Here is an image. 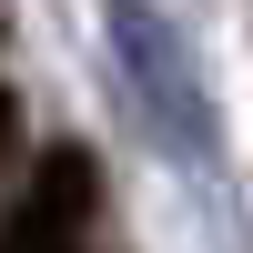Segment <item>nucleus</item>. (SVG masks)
I'll use <instances>...</instances> for the list:
<instances>
[{
  "instance_id": "nucleus-1",
  "label": "nucleus",
  "mask_w": 253,
  "mask_h": 253,
  "mask_svg": "<svg viewBox=\"0 0 253 253\" xmlns=\"http://www.w3.org/2000/svg\"><path fill=\"white\" fill-rule=\"evenodd\" d=\"M112 71H122V101H132L142 142H152L172 172L213 182V162H223V142H213V91H203L182 31L152 10V0H112Z\"/></svg>"
},
{
  "instance_id": "nucleus-2",
  "label": "nucleus",
  "mask_w": 253,
  "mask_h": 253,
  "mask_svg": "<svg viewBox=\"0 0 253 253\" xmlns=\"http://www.w3.org/2000/svg\"><path fill=\"white\" fill-rule=\"evenodd\" d=\"M91 203H101V162L81 152V142L41 152V172H31V193H20V213H10V233H0V253H81Z\"/></svg>"
}]
</instances>
